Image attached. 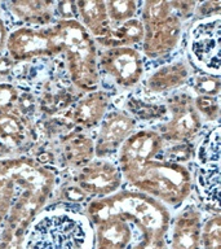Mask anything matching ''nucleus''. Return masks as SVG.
Returning <instances> with one entry per match:
<instances>
[{
    "mask_svg": "<svg viewBox=\"0 0 221 249\" xmlns=\"http://www.w3.org/2000/svg\"><path fill=\"white\" fill-rule=\"evenodd\" d=\"M22 249H95V229L80 212L50 208L32 219Z\"/></svg>",
    "mask_w": 221,
    "mask_h": 249,
    "instance_id": "nucleus-1",
    "label": "nucleus"
},
{
    "mask_svg": "<svg viewBox=\"0 0 221 249\" xmlns=\"http://www.w3.org/2000/svg\"><path fill=\"white\" fill-rule=\"evenodd\" d=\"M92 225L109 217H120L135 223L142 236L166 237L171 214L166 205L140 191H118L106 197L95 198L85 214Z\"/></svg>",
    "mask_w": 221,
    "mask_h": 249,
    "instance_id": "nucleus-2",
    "label": "nucleus"
},
{
    "mask_svg": "<svg viewBox=\"0 0 221 249\" xmlns=\"http://www.w3.org/2000/svg\"><path fill=\"white\" fill-rule=\"evenodd\" d=\"M50 29L66 56L73 85L84 92L98 89L100 68L95 39L78 19H58Z\"/></svg>",
    "mask_w": 221,
    "mask_h": 249,
    "instance_id": "nucleus-3",
    "label": "nucleus"
},
{
    "mask_svg": "<svg viewBox=\"0 0 221 249\" xmlns=\"http://www.w3.org/2000/svg\"><path fill=\"white\" fill-rule=\"evenodd\" d=\"M131 186L163 205L180 206L193 191V175L185 165L167 160L147 161L131 179Z\"/></svg>",
    "mask_w": 221,
    "mask_h": 249,
    "instance_id": "nucleus-4",
    "label": "nucleus"
},
{
    "mask_svg": "<svg viewBox=\"0 0 221 249\" xmlns=\"http://www.w3.org/2000/svg\"><path fill=\"white\" fill-rule=\"evenodd\" d=\"M56 177L31 159L0 160V223L9 213L17 190L35 191L49 196Z\"/></svg>",
    "mask_w": 221,
    "mask_h": 249,
    "instance_id": "nucleus-5",
    "label": "nucleus"
},
{
    "mask_svg": "<svg viewBox=\"0 0 221 249\" xmlns=\"http://www.w3.org/2000/svg\"><path fill=\"white\" fill-rule=\"evenodd\" d=\"M221 15L195 19L188 35V54L203 74L220 77Z\"/></svg>",
    "mask_w": 221,
    "mask_h": 249,
    "instance_id": "nucleus-6",
    "label": "nucleus"
},
{
    "mask_svg": "<svg viewBox=\"0 0 221 249\" xmlns=\"http://www.w3.org/2000/svg\"><path fill=\"white\" fill-rule=\"evenodd\" d=\"M170 120L162 124L159 135L171 143H186L194 139L202 128V118L194 108L189 93H174L167 100Z\"/></svg>",
    "mask_w": 221,
    "mask_h": 249,
    "instance_id": "nucleus-7",
    "label": "nucleus"
},
{
    "mask_svg": "<svg viewBox=\"0 0 221 249\" xmlns=\"http://www.w3.org/2000/svg\"><path fill=\"white\" fill-rule=\"evenodd\" d=\"M5 48L13 61H29L62 53V47L56 40L50 27H18L8 34Z\"/></svg>",
    "mask_w": 221,
    "mask_h": 249,
    "instance_id": "nucleus-8",
    "label": "nucleus"
},
{
    "mask_svg": "<svg viewBox=\"0 0 221 249\" xmlns=\"http://www.w3.org/2000/svg\"><path fill=\"white\" fill-rule=\"evenodd\" d=\"M163 151V139L158 131L140 130L135 131L118 151V166L128 183L141 167L155 160Z\"/></svg>",
    "mask_w": 221,
    "mask_h": 249,
    "instance_id": "nucleus-9",
    "label": "nucleus"
},
{
    "mask_svg": "<svg viewBox=\"0 0 221 249\" xmlns=\"http://www.w3.org/2000/svg\"><path fill=\"white\" fill-rule=\"evenodd\" d=\"M98 68L123 89L135 87L143 77L142 54L133 47L106 48L98 58Z\"/></svg>",
    "mask_w": 221,
    "mask_h": 249,
    "instance_id": "nucleus-10",
    "label": "nucleus"
},
{
    "mask_svg": "<svg viewBox=\"0 0 221 249\" xmlns=\"http://www.w3.org/2000/svg\"><path fill=\"white\" fill-rule=\"evenodd\" d=\"M75 182L87 196L100 198L118 192L123 183V175L118 165L98 159L81 167L75 177Z\"/></svg>",
    "mask_w": 221,
    "mask_h": 249,
    "instance_id": "nucleus-11",
    "label": "nucleus"
},
{
    "mask_svg": "<svg viewBox=\"0 0 221 249\" xmlns=\"http://www.w3.org/2000/svg\"><path fill=\"white\" fill-rule=\"evenodd\" d=\"M136 120L124 110H111L101 121L97 139L95 142V156L105 159L119 151L123 143L135 132Z\"/></svg>",
    "mask_w": 221,
    "mask_h": 249,
    "instance_id": "nucleus-12",
    "label": "nucleus"
},
{
    "mask_svg": "<svg viewBox=\"0 0 221 249\" xmlns=\"http://www.w3.org/2000/svg\"><path fill=\"white\" fill-rule=\"evenodd\" d=\"M143 29L145 36L141 43V54L155 60L170 54L177 47L182 34V21L174 15L163 21L146 23Z\"/></svg>",
    "mask_w": 221,
    "mask_h": 249,
    "instance_id": "nucleus-13",
    "label": "nucleus"
},
{
    "mask_svg": "<svg viewBox=\"0 0 221 249\" xmlns=\"http://www.w3.org/2000/svg\"><path fill=\"white\" fill-rule=\"evenodd\" d=\"M202 213L188 205L174 218L171 233V249H202Z\"/></svg>",
    "mask_w": 221,
    "mask_h": 249,
    "instance_id": "nucleus-14",
    "label": "nucleus"
},
{
    "mask_svg": "<svg viewBox=\"0 0 221 249\" xmlns=\"http://www.w3.org/2000/svg\"><path fill=\"white\" fill-rule=\"evenodd\" d=\"M78 17L89 35L97 42L106 46L111 38L112 26L109 19L106 4L101 0H80L77 1Z\"/></svg>",
    "mask_w": 221,
    "mask_h": 249,
    "instance_id": "nucleus-15",
    "label": "nucleus"
},
{
    "mask_svg": "<svg viewBox=\"0 0 221 249\" xmlns=\"http://www.w3.org/2000/svg\"><path fill=\"white\" fill-rule=\"evenodd\" d=\"M220 162L195 163V184L202 205L211 214H220Z\"/></svg>",
    "mask_w": 221,
    "mask_h": 249,
    "instance_id": "nucleus-16",
    "label": "nucleus"
},
{
    "mask_svg": "<svg viewBox=\"0 0 221 249\" xmlns=\"http://www.w3.org/2000/svg\"><path fill=\"white\" fill-rule=\"evenodd\" d=\"M189 78V65L182 60H176L157 68L146 78L143 83V89L151 95L170 92L185 85Z\"/></svg>",
    "mask_w": 221,
    "mask_h": 249,
    "instance_id": "nucleus-17",
    "label": "nucleus"
},
{
    "mask_svg": "<svg viewBox=\"0 0 221 249\" xmlns=\"http://www.w3.org/2000/svg\"><path fill=\"white\" fill-rule=\"evenodd\" d=\"M110 107V96L102 89H95L79 99L73 110L74 124L83 128H93L101 124Z\"/></svg>",
    "mask_w": 221,
    "mask_h": 249,
    "instance_id": "nucleus-18",
    "label": "nucleus"
},
{
    "mask_svg": "<svg viewBox=\"0 0 221 249\" xmlns=\"http://www.w3.org/2000/svg\"><path fill=\"white\" fill-rule=\"evenodd\" d=\"M93 226L95 249H127L131 243V226L123 218L109 217Z\"/></svg>",
    "mask_w": 221,
    "mask_h": 249,
    "instance_id": "nucleus-19",
    "label": "nucleus"
},
{
    "mask_svg": "<svg viewBox=\"0 0 221 249\" xmlns=\"http://www.w3.org/2000/svg\"><path fill=\"white\" fill-rule=\"evenodd\" d=\"M53 1L44 0H17L11 1L8 7L16 18L27 25H49L54 17Z\"/></svg>",
    "mask_w": 221,
    "mask_h": 249,
    "instance_id": "nucleus-20",
    "label": "nucleus"
},
{
    "mask_svg": "<svg viewBox=\"0 0 221 249\" xmlns=\"http://www.w3.org/2000/svg\"><path fill=\"white\" fill-rule=\"evenodd\" d=\"M62 156L71 167H83L92 161L95 156V143L84 134L66 136L62 143Z\"/></svg>",
    "mask_w": 221,
    "mask_h": 249,
    "instance_id": "nucleus-21",
    "label": "nucleus"
},
{
    "mask_svg": "<svg viewBox=\"0 0 221 249\" xmlns=\"http://www.w3.org/2000/svg\"><path fill=\"white\" fill-rule=\"evenodd\" d=\"M145 36V29L140 18L128 19L127 22L119 26L112 27L111 38L105 47H132L135 44H141Z\"/></svg>",
    "mask_w": 221,
    "mask_h": 249,
    "instance_id": "nucleus-22",
    "label": "nucleus"
},
{
    "mask_svg": "<svg viewBox=\"0 0 221 249\" xmlns=\"http://www.w3.org/2000/svg\"><path fill=\"white\" fill-rule=\"evenodd\" d=\"M221 131L220 126L215 124L201 139L195 149V163L220 162Z\"/></svg>",
    "mask_w": 221,
    "mask_h": 249,
    "instance_id": "nucleus-23",
    "label": "nucleus"
},
{
    "mask_svg": "<svg viewBox=\"0 0 221 249\" xmlns=\"http://www.w3.org/2000/svg\"><path fill=\"white\" fill-rule=\"evenodd\" d=\"M26 136L22 118L15 112L0 114V138L12 143H21Z\"/></svg>",
    "mask_w": 221,
    "mask_h": 249,
    "instance_id": "nucleus-24",
    "label": "nucleus"
},
{
    "mask_svg": "<svg viewBox=\"0 0 221 249\" xmlns=\"http://www.w3.org/2000/svg\"><path fill=\"white\" fill-rule=\"evenodd\" d=\"M105 4L110 22L116 26L127 22L128 19L135 18L139 9V4L133 0H110Z\"/></svg>",
    "mask_w": 221,
    "mask_h": 249,
    "instance_id": "nucleus-25",
    "label": "nucleus"
},
{
    "mask_svg": "<svg viewBox=\"0 0 221 249\" xmlns=\"http://www.w3.org/2000/svg\"><path fill=\"white\" fill-rule=\"evenodd\" d=\"M174 15V4L172 1H163V0H155V1H145L141 8V22L146 23L158 22L168 18Z\"/></svg>",
    "mask_w": 221,
    "mask_h": 249,
    "instance_id": "nucleus-26",
    "label": "nucleus"
},
{
    "mask_svg": "<svg viewBox=\"0 0 221 249\" xmlns=\"http://www.w3.org/2000/svg\"><path fill=\"white\" fill-rule=\"evenodd\" d=\"M202 249H221V218L220 214H212L202 225Z\"/></svg>",
    "mask_w": 221,
    "mask_h": 249,
    "instance_id": "nucleus-27",
    "label": "nucleus"
},
{
    "mask_svg": "<svg viewBox=\"0 0 221 249\" xmlns=\"http://www.w3.org/2000/svg\"><path fill=\"white\" fill-rule=\"evenodd\" d=\"M127 113H132L141 120H154L166 116L167 107L149 104L142 100H131L127 103Z\"/></svg>",
    "mask_w": 221,
    "mask_h": 249,
    "instance_id": "nucleus-28",
    "label": "nucleus"
},
{
    "mask_svg": "<svg viewBox=\"0 0 221 249\" xmlns=\"http://www.w3.org/2000/svg\"><path fill=\"white\" fill-rule=\"evenodd\" d=\"M193 104L201 118L207 121H217L220 117V100L219 96H205V95H197L193 97Z\"/></svg>",
    "mask_w": 221,
    "mask_h": 249,
    "instance_id": "nucleus-29",
    "label": "nucleus"
},
{
    "mask_svg": "<svg viewBox=\"0 0 221 249\" xmlns=\"http://www.w3.org/2000/svg\"><path fill=\"white\" fill-rule=\"evenodd\" d=\"M191 87L197 95L205 96H219L221 89L220 77L209 74H198L191 79Z\"/></svg>",
    "mask_w": 221,
    "mask_h": 249,
    "instance_id": "nucleus-30",
    "label": "nucleus"
},
{
    "mask_svg": "<svg viewBox=\"0 0 221 249\" xmlns=\"http://www.w3.org/2000/svg\"><path fill=\"white\" fill-rule=\"evenodd\" d=\"M19 92L11 83H0V114L15 112Z\"/></svg>",
    "mask_w": 221,
    "mask_h": 249,
    "instance_id": "nucleus-31",
    "label": "nucleus"
},
{
    "mask_svg": "<svg viewBox=\"0 0 221 249\" xmlns=\"http://www.w3.org/2000/svg\"><path fill=\"white\" fill-rule=\"evenodd\" d=\"M54 15L58 16V19H77V1H58L54 4Z\"/></svg>",
    "mask_w": 221,
    "mask_h": 249,
    "instance_id": "nucleus-32",
    "label": "nucleus"
},
{
    "mask_svg": "<svg viewBox=\"0 0 221 249\" xmlns=\"http://www.w3.org/2000/svg\"><path fill=\"white\" fill-rule=\"evenodd\" d=\"M172 4H174V15L181 21L189 18L195 12V8L198 5L197 1H190V0H178V1H172Z\"/></svg>",
    "mask_w": 221,
    "mask_h": 249,
    "instance_id": "nucleus-33",
    "label": "nucleus"
},
{
    "mask_svg": "<svg viewBox=\"0 0 221 249\" xmlns=\"http://www.w3.org/2000/svg\"><path fill=\"white\" fill-rule=\"evenodd\" d=\"M221 11V1H205V3H198L195 12L198 18H205V17H212V16L220 15ZM197 18V19H198Z\"/></svg>",
    "mask_w": 221,
    "mask_h": 249,
    "instance_id": "nucleus-34",
    "label": "nucleus"
},
{
    "mask_svg": "<svg viewBox=\"0 0 221 249\" xmlns=\"http://www.w3.org/2000/svg\"><path fill=\"white\" fill-rule=\"evenodd\" d=\"M127 249H167L166 237L142 236L137 244Z\"/></svg>",
    "mask_w": 221,
    "mask_h": 249,
    "instance_id": "nucleus-35",
    "label": "nucleus"
},
{
    "mask_svg": "<svg viewBox=\"0 0 221 249\" xmlns=\"http://www.w3.org/2000/svg\"><path fill=\"white\" fill-rule=\"evenodd\" d=\"M65 197L70 201H83L87 197V195L78 186H71L65 191Z\"/></svg>",
    "mask_w": 221,
    "mask_h": 249,
    "instance_id": "nucleus-36",
    "label": "nucleus"
},
{
    "mask_svg": "<svg viewBox=\"0 0 221 249\" xmlns=\"http://www.w3.org/2000/svg\"><path fill=\"white\" fill-rule=\"evenodd\" d=\"M15 61L11 57H1L0 56V77L9 75L13 70Z\"/></svg>",
    "mask_w": 221,
    "mask_h": 249,
    "instance_id": "nucleus-37",
    "label": "nucleus"
},
{
    "mask_svg": "<svg viewBox=\"0 0 221 249\" xmlns=\"http://www.w3.org/2000/svg\"><path fill=\"white\" fill-rule=\"evenodd\" d=\"M8 38V30L5 23H4V19L1 17V13H0V54L3 52V50L5 48V43H7Z\"/></svg>",
    "mask_w": 221,
    "mask_h": 249,
    "instance_id": "nucleus-38",
    "label": "nucleus"
}]
</instances>
